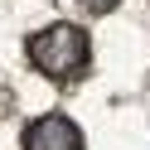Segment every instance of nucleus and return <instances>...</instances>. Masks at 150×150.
Returning <instances> with one entry per match:
<instances>
[{"label": "nucleus", "instance_id": "f257e3e1", "mask_svg": "<svg viewBox=\"0 0 150 150\" xmlns=\"http://www.w3.org/2000/svg\"><path fill=\"white\" fill-rule=\"evenodd\" d=\"M29 58L39 73H49V78H73V73L87 68V34L78 29V24H49L44 34H34L29 39Z\"/></svg>", "mask_w": 150, "mask_h": 150}, {"label": "nucleus", "instance_id": "f03ea898", "mask_svg": "<svg viewBox=\"0 0 150 150\" xmlns=\"http://www.w3.org/2000/svg\"><path fill=\"white\" fill-rule=\"evenodd\" d=\"M24 150H82V131L68 116H44L24 131Z\"/></svg>", "mask_w": 150, "mask_h": 150}, {"label": "nucleus", "instance_id": "7ed1b4c3", "mask_svg": "<svg viewBox=\"0 0 150 150\" xmlns=\"http://www.w3.org/2000/svg\"><path fill=\"white\" fill-rule=\"evenodd\" d=\"M121 0H82V10H92V15H107V10H116Z\"/></svg>", "mask_w": 150, "mask_h": 150}]
</instances>
